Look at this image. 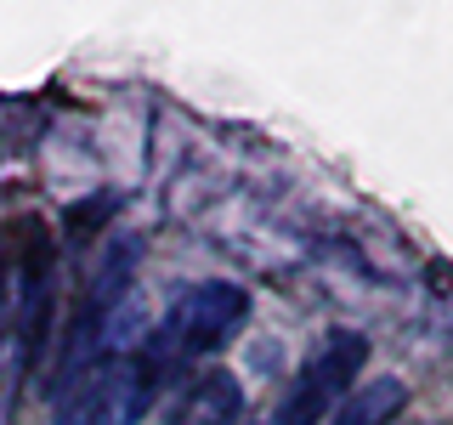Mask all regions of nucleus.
Wrapping results in <instances>:
<instances>
[{
  "instance_id": "39448f33",
  "label": "nucleus",
  "mask_w": 453,
  "mask_h": 425,
  "mask_svg": "<svg viewBox=\"0 0 453 425\" xmlns=\"http://www.w3.org/2000/svg\"><path fill=\"white\" fill-rule=\"evenodd\" d=\"M408 403V386L396 375H374L357 391H346V403L329 414V425H391Z\"/></svg>"
},
{
  "instance_id": "7ed1b4c3",
  "label": "nucleus",
  "mask_w": 453,
  "mask_h": 425,
  "mask_svg": "<svg viewBox=\"0 0 453 425\" xmlns=\"http://www.w3.org/2000/svg\"><path fill=\"white\" fill-rule=\"evenodd\" d=\"M363 358H368V340L363 335H351V329L329 335V346H323L318 358L295 375V386L283 391V403L273 408V420H266V425H323L334 403H346V386L357 380Z\"/></svg>"
},
{
  "instance_id": "f03ea898",
  "label": "nucleus",
  "mask_w": 453,
  "mask_h": 425,
  "mask_svg": "<svg viewBox=\"0 0 453 425\" xmlns=\"http://www.w3.org/2000/svg\"><path fill=\"white\" fill-rule=\"evenodd\" d=\"M250 318V290L244 283H226V278H210V283H193L188 295L176 301V312L165 318V329L153 335V358L165 368L176 358H204V352L226 346Z\"/></svg>"
},
{
  "instance_id": "f257e3e1",
  "label": "nucleus",
  "mask_w": 453,
  "mask_h": 425,
  "mask_svg": "<svg viewBox=\"0 0 453 425\" xmlns=\"http://www.w3.org/2000/svg\"><path fill=\"white\" fill-rule=\"evenodd\" d=\"M165 363L153 352L142 358H96L85 375L57 397L51 425H136L159 391Z\"/></svg>"
},
{
  "instance_id": "20e7f679",
  "label": "nucleus",
  "mask_w": 453,
  "mask_h": 425,
  "mask_svg": "<svg viewBox=\"0 0 453 425\" xmlns=\"http://www.w3.org/2000/svg\"><path fill=\"white\" fill-rule=\"evenodd\" d=\"M238 420H244V386H238V375H204L170 408L165 425H238Z\"/></svg>"
},
{
  "instance_id": "423d86ee",
  "label": "nucleus",
  "mask_w": 453,
  "mask_h": 425,
  "mask_svg": "<svg viewBox=\"0 0 453 425\" xmlns=\"http://www.w3.org/2000/svg\"><path fill=\"white\" fill-rule=\"evenodd\" d=\"M131 267H136V244L125 238V244H113V255L103 261V273H96V295H91V306L103 312V318H108L113 306H119V295H125V278H131Z\"/></svg>"
},
{
  "instance_id": "0eeeda50",
  "label": "nucleus",
  "mask_w": 453,
  "mask_h": 425,
  "mask_svg": "<svg viewBox=\"0 0 453 425\" xmlns=\"http://www.w3.org/2000/svg\"><path fill=\"white\" fill-rule=\"evenodd\" d=\"M113 210H119V198H113V193H91V198H80V205H68L63 221H68V233H74V238H85V233H96Z\"/></svg>"
}]
</instances>
